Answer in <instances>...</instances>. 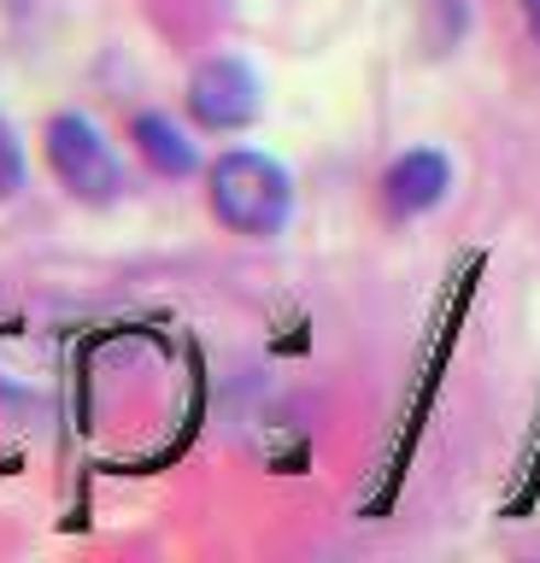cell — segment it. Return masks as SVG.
Returning <instances> with one entry per match:
<instances>
[{
  "label": "cell",
  "mask_w": 540,
  "mask_h": 563,
  "mask_svg": "<svg viewBox=\"0 0 540 563\" xmlns=\"http://www.w3.org/2000/svg\"><path fill=\"white\" fill-rule=\"evenodd\" d=\"M206 200H212V218L235 235H276L288 223L294 188L288 170L265 153H223L212 176H206Z\"/></svg>",
  "instance_id": "1"
},
{
  "label": "cell",
  "mask_w": 540,
  "mask_h": 563,
  "mask_svg": "<svg viewBox=\"0 0 540 563\" xmlns=\"http://www.w3.org/2000/svg\"><path fill=\"white\" fill-rule=\"evenodd\" d=\"M42 141H47V165H54V176L77 194V200L107 206V200L124 194V165H118L112 141L100 135L82 112H59L54 123H47Z\"/></svg>",
  "instance_id": "2"
},
{
  "label": "cell",
  "mask_w": 540,
  "mask_h": 563,
  "mask_svg": "<svg viewBox=\"0 0 540 563\" xmlns=\"http://www.w3.org/2000/svg\"><path fill=\"white\" fill-rule=\"evenodd\" d=\"M258 106H265V88H258L253 65L241 59H206L188 77V112L200 130H247Z\"/></svg>",
  "instance_id": "3"
},
{
  "label": "cell",
  "mask_w": 540,
  "mask_h": 563,
  "mask_svg": "<svg viewBox=\"0 0 540 563\" xmlns=\"http://www.w3.org/2000/svg\"><path fill=\"white\" fill-rule=\"evenodd\" d=\"M452 188V165L441 153H429V147H417L406 158H394L388 176H382V194H388V206L394 211H429V206H441V194Z\"/></svg>",
  "instance_id": "4"
},
{
  "label": "cell",
  "mask_w": 540,
  "mask_h": 563,
  "mask_svg": "<svg viewBox=\"0 0 540 563\" xmlns=\"http://www.w3.org/2000/svg\"><path fill=\"white\" fill-rule=\"evenodd\" d=\"M130 141L142 147V158H147V165L159 170V176H188V170L200 165L188 130H183V123H170L165 112H142V118L130 123Z\"/></svg>",
  "instance_id": "5"
},
{
  "label": "cell",
  "mask_w": 540,
  "mask_h": 563,
  "mask_svg": "<svg viewBox=\"0 0 540 563\" xmlns=\"http://www.w3.org/2000/svg\"><path fill=\"white\" fill-rule=\"evenodd\" d=\"M19 188H24V147H19V135L0 123V200H12Z\"/></svg>",
  "instance_id": "6"
},
{
  "label": "cell",
  "mask_w": 540,
  "mask_h": 563,
  "mask_svg": "<svg viewBox=\"0 0 540 563\" xmlns=\"http://www.w3.org/2000/svg\"><path fill=\"white\" fill-rule=\"evenodd\" d=\"M517 7H522V18H529V35L540 42V0H517Z\"/></svg>",
  "instance_id": "7"
}]
</instances>
